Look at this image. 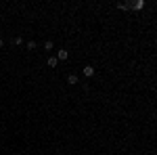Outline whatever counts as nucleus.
I'll use <instances>...</instances> for the list:
<instances>
[{
  "instance_id": "nucleus-1",
  "label": "nucleus",
  "mask_w": 157,
  "mask_h": 155,
  "mask_svg": "<svg viewBox=\"0 0 157 155\" xmlns=\"http://www.w3.org/2000/svg\"><path fill=\"white\" fill-rule=\"evenodd\" d=\"M69 59V50H59L57 52V61H67Z\"/></svg>"
},
{
  "instance_id": "nucleus-2",
  "label": "nucleus",
  "mask_w": 157,
  "mask_h": 155,
  "mask_svg": "<svg viewBox=\"0 0 157 155\" xmlns=\"http://www.w3.org/2000/svg\"><path fill=\"white\" fill-rule=\"evenodd\" d=\"M84 76L86 78H92V76H94V67H92V65H86L84 67Z\"/></svg>"
},
{
  "instance_id": "nucleus-3",
  "label": "nucleus",
  "mask_w": 157,
  "mask_h": 155,
  "mask_svg": "<svg viewBox=\"0 0 157 155\" xmlns=\"http://www.w3.org/2000/svg\"><path fill=\"white\" fill-rule=\"evenodd\" d=\"M67 84H78V76H75V73H69V76H67Z\"/></svg>"
},
{
  "instance_id": "nucleus-4",
  "label": "nucleus",
  "mask_w": 157,
  "mask_h": 155,
  "mask_svg": "<svg viewBox=\"0 0 157 155\" xmlns=\"http://www.w3.org/2000/svg\"><path fill=\"white\" fill-rule=\"evenodd\" d=\"M46 65H48V67H57V65H59V61H57V57H50V59L46 61Z\"/></svg>"
},
{
  "instance_id": "nucleus-5",
  "label": "nucleus",
  "mask_w": 157,
  "mask_h": 155,
  "mask_svg": "<svg viewBox=\"0 0 157 155\" xmlns=\"http://www.w3.org/2000/svg\"><path fill=\"white\" fill-rule=\"evenodd\" d=\"M132 6L136 9V11H140V9H145V0H136V2H134Z\"/></svg>"
},
{
  "instance_id": "nucleus-6",
  "label": "nucleus",
  "mask_w": 157,
  "mask_h": 155,
  "mask_svg": "<svg viewBox=\"0 0 157 155\" xmlns=\"http://www.w3.org/2000/svg\"><path fill=\"white\" fill-rule=\"evenodd\" d=\"M117 6H120L121 11H128V6H130V2H120V4H117Z\"/></svg>"
},
{
  "instance_id": "nucleus-7",
  "label": "nucleus",
  "mask_w": 157,
  "mask_h": 155,
  "mask_svg": "<svg viewBox=\"0 0 157 155\" xmlns=\"http://www.w3.org/2000/svg\"><path fill=\"white\" fill-rule=\"evenodd\" d=\"M34 48H36V42H34V40H29V42H27V50H34Z\"/></svg>"
},
{
  "instance_id": "nucleus-8",
  "label": "nucleus",
  "mask_w": 157,
  "mask_h": 155,
  "mask_svg": "<svg viewBox=\"0 0 157 155\" xmlns=\"http://www.w3.org/2000/svg\"><path fill=\"white\" fill-rule=\"evenodd\" d=\"M15 44H17V46H19V44H23V38L17 36V38H15Z\"/></svg>"
},
{
  "instance_id": "nucleus-9",
  "label": "nucleus",
  "mask_w": 157,
  "mask_h": 155,
  "mask_svg": "<svg viewBox=\"0 0 157 155\" xmlns=\"http://www.w3.org/2000/svg\"><path fill=\"white\" fill-rule=\"evenodd\" d=\"M44 48H46V50H52V42H50V40H48V42L44 44Z\"/></svg>"
},
{
  "instance_id": "nucleus-10",
  "label": "nucleus",
  "mask_w": 157,
  "mask_h": 155,
  "mask_svg": "<svg viewBox=\"0 0 157 155\" xmlns=\"http://www.w3.org/2000/svg\"><path fill=\"white\" fill-rule=\"evenodd\" d=\"M0 48H2V38H0Z\"/></svg>"
}]
</instances>
